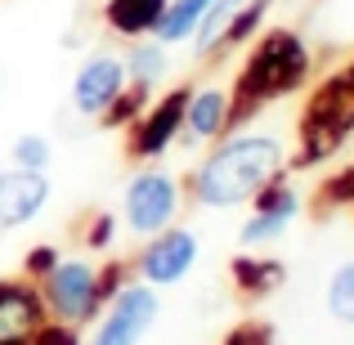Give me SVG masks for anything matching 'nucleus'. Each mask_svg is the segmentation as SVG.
I'll return each instance as SVG.
<instances>
[{"label": "nucleus", "instance_id": "1", "mask_svg": "<svg viewBox=\"0 0 354 345\" xmlns=\"http://www.w3.org/2000/svg\"><path fill=\"white\" fill-rule=\"evenodd\" d=\"M287 175V144L265 130H229L225 139L211 144V153L193 166L189 198L211 211L247 207L269 180Z\"/></svg>", "mask_w": 354, "mask_h": 345}, {"label": "nucleus", "instance_id": "2", "mask_svg": "<svg viewBox=\"0 0 354 345\" xmlns=\"http://www.w3.org/2000/svg\"><path fill=\"white\" fill-rule=\"evenodd\" d=\"M314 54L296 27H265L251 41L247 63L229 86V130H247L274 99H287L310 81Z\"/></svg>", "mask_w": 354, "mask_h": 345}, {"label": "nucleus", "instance_id": "3", "mask_svg": "<svg viewBox=\"0 0 354 345\" xmlns=\"http://www.w3.org/2000/svg\"><path fill=\"white\" fill-rule=\"evenodd\" d=\"M354 135V63L337 68L314 95L305 99L296 121V153L287 157V171H310L341 153V144Z\"/></svg>", "mask_w": 354, "mask_h": 345}, {"label": "nucleus", "instance_id": "4", "mask_svg": "<svg viewBox=\"0 0 354 345\" xmlns=\"http://www.w3.org/2000/svg\"><path fill=\"white\" fill-rule=\"evenodd\" d=\"M184 198H189V189L180 175L162 171V166H144L121 189V229L135 238H153V233L180 225Z\"/></svg>", "mask_w": 354, "mask_h": 345}, {"label": "nucleus", "instance_id": "5", "mask_svg": "<svg viewBox=\"0 0 354 345\" xmlns=\"http://www.w3.org/2000/svg\"><path fill=\"white\" fill-rule=\"evenodd\" d=\"M36 287H41V301L50 310V319H59V323L90 328L104 314V305H99V265L86 256H63Z\"/></svg>", "mask_w": 354, "mask_h": 345}, {"label": "nucleus", "instance_id": "6", "mask_svg": "<svg viewBox=\"0 0 354 345\" xmlns=\"http://www.w3.org/2000/svg\"><path fill=\"white\" fill-rule=\"evenodd\" d=\"M157 314H162V296H157V287L148 283H126L121 287L117 301L104 305V314L95 319V332H90L86 345H139L153 332Z\"/></svg>", "mask_w": 354, "mask_h": 345}, {"label": "nucleus", "instance_id": "7", "mask_svg": "<svg viewBox=\"0 0 354 345\" xmlns=\"http://www.w3.org/2000/svg\"><path fill=\"white\" fill-rule=\"evenodd\" d=\"M189 95H193V86H171L166 95L148 99L144 117L126 130V153L135 157V162H157V157H166L175 144H180Z\"/></svg>", "mask_w": 354, "mask_h": 345}, {"label": "nucleus", "instance_id": "8", "mask_svg": "<svg viewBox=\"0 0 354 345\" xmlns=\"http://www.w3.org/2000/svg\"><path fill=\"white\" fill-rule=\"evenodd\" d=\"M202 256V242L193 229L184 225H171L162 233H153V238H144V247L135 251V278L148 287H175L184 283V278L193 274V265H198Z\"/></svg>", "mask_w": 354, "mask_h": 345}, {"label": "nucleus", "instance_id": "9", "mask_svg": "<svg viewBox=\"0 0 354 345\" xmlns=\"http://www.w3.org/2000/svg\"><path fill=\"white\" fill-rule=\"evenodd\" d=\"M247 207L251 211H247V220H242V229H238V242L247 251H260V247L278 242L296 225V216H301L305 202H301V193H296V184L287 180V175H278V180H269Z\"/></svg>", "mask_w": 354, "mask_h": 345}, {"label": "nucleus", "instance_id": "10", "mask_svg": "<svg viewBox=\"0 0 354 345\" xmlns=\"http://www.w3.org/2000/svg\"><path fill=\"white\" fill-rule=\"evenodd\" d=\"M126 90V63H121V54L113 50H95L81 59L77 77H72V108H77L81 117H95L104 113L108 104Z\"/></svg>", "mask_w": 354, "mask_h": 345}, {"label": "nucleus", "instance_id": "11", "mask_svg": "<svg viewBox=\"0 0 354 345\" xmlns=\"http://www.w3.org/2000/svg\"><path fill=\"white\" fill-rule=\"evenodd\" d=\"M50 207L45 171H0V229H23Z\"/></svg>", "mask_w": 354, "mask_h": 345}, {"label": "nucleus", "instance_id": "12", "mask_svg": "<svg viewBox=\"0 0 354 345\" xmlns=\"http://www.w3.org/2000/svg\"><path fill=\"white\" fill-rule=\"evenodd\" d=\"M50 319L41 301V287L32 278H0V341L5 337H32Z\"/></svg>", "mask_w": 354, "mask_h": 345}, {"label": "nucleus", "instance_id": "13", "mask_svg": "<svg viewBox=\"0 0 354 345\" xmlns=\"http://www.w3.org/2000/svg\"><path fill=\"white\" fill-rule=\"evenodd\" d=\"M229 135V90L225 86H193L184 108V144H216Z\"/></svg>", "mask_w": 354, "mask_h": 345}, {"label": "nucleus", "instance_id": "14", "mask_svg": "<svg viewBox=\"0 0 354 345\" xmlns=\"http://www.w3.org/2000/svg\"><path fill=\"white\" fill-rule=\"evenodd\" d=\"M229 278H234V287L247 301H265V296H274L278 287L287 283V265L274 256H256V251L242 247L234 260H229Z\"/></svg>", "mask_w": 354, "mask_h": 345}, {"label": "nucleus", "instance_id": "15", "mask_svg": "<svg viewBox=\"0 0 354 345\" xmlns=\"http://www.w3.org/2000/svg\"><path fill=\"white\" fill-rule=\"evenodd\" d=\"M166 0H104V27L121 41H139V36H153L157 18H162Z\"/></svg>", "mask_w": 354, "mask_h": 345}, {"label": "nucleus", "instance_id": "16", "mask_svg": "<svg viewBox=\"0 0 354 345\" xmlns=\"http://www.w3.org/2000/svg\"><path fill=\"white\" fill-rule=\"evenodd\" d=\"M121 63H126V81L157 90L166 81V72H171V50H166L157 36H139V41H126Z\"/></svg>", "mask_w": 354, "mask_h": 345}, {"label": "nucleus", "instance_id": "17", "mask_svg": "<svg viewBox=\"0 0 354 345\" xmlns=\"http://www.w3.org/2000/svg\"><path fill=\"white\" fill-rule=\"evenodd\" d=\"M207 9H211V0H166L153 36L166 45V50H175V45H193V36H198Z\"/></svg>", "mask_w": 354, "mask_h": 345}, {"label": "nucleus", "instance_id": "18", "mask_svg": "<svg viewBox=\"0 0 354 345\" xmlns=\"http://www.w3.org/2000/svg\"><path fill=\"white\" fill-rule=\"evenodd\" d=\"M274 5H278V0H247V5L229 18V27H225V36H220V45H216V54H211V59H225V54H234V50H242V45L256 41V36L265 32L269 9H274Z\"/></svg>", "mask_w": 354, "mask_h": 345}, {"label": "nucleus", "instance_id": "19", "mask_svg": "<svg viewBox=\"0 0 354 345\" xmlns=\"http://www.w3.org/2000/svg\"><path fill=\"white\" fill-rule=\"evenodd\" d=\"M148 99H153V90H148V86H135V81H126V90H121L113 104L99 113V126H104V130H130L139 117H144Z\"/></svg>", "mask_w": 354, "mask_h": 345}, {"label": "nucleus", "instance_id": "20", "mask_svg": "<svg viewBox=\"0 0 354 345\" xmlns=\"http://www.w3.org/2000/svg\"><path fill=\"white\" fill-rule=\"evenodd\" d=\"M323 305H328V314L337 323L354 328V260H341V265L332 269L328 287H323Z\"/></svg>", "mask_w": 354, "mask_h": 345}, {"label": "nucleus", "instance_id": "21", "mask_svg": "<svg viewBox=\"0 0 354 345\" xmlns=\"http://www.w3.org/2000/svg\"><path fill=\"white\" fill-rule=\"evenodd\" d=\"M242 5H247V0H211V9H207V18H202L198 36H193V54H198L202 63L216 54V45H220V36H225L229 18H234Z\"/></svg>", "mask_w": 354, "mask_h": 345}, {"label": "nucleus", "instance_id": "22", "mask_svg": "<svg viewBox=\"0 0 354 345\" xmlns=\"http://www.w3.org/2000/svg\"><path fill=\"white\" fill-rule=\"evenodd\" d=\"M50 157H54V144L45 135H18L14 148H9V162L18 171H50Z\"/></svg>", "mask_w": 354, "mask_h": 345}, {"label": "nucleus", "instance_id": "23", "mask_svg": "<svg viewBox=\"0 0 354 345\" xmlns=\"http://www.w3.org/2000/svg\"><path fill=\"white\" fill-rule=\"evenodd\" d=\"M117 229H121V216H113V211H90L81 220V247L86 251H113Z\"/></svg>", "mask_w": 354, "mask_h": 345}, {"label": "nucleus", "instance_id": "24", "mask_svg": "<svg viewBox=\"0 0 354 345\" xmlns=\"http://www.w3.org/2000/svg\"><path fill=\"white\" fill-rule=\"evenodd\" d=\"M126 283H135V265L130 260H104L99 265V305L117 301Z\"/></svg>", "mask_w": 354, "mask_h": 345}, {"label": "nucleus", "instance_id": "25", "mask_svg": "<svg viewBox=\"0 0 354 345\" xmlns=\"http://www.w3.org/2000/svg\"><path fill=\"white\" fill-rule=\"evenodd\" d=\"M319 207L332 211V207H354V166H346V171L328 175L319 189Z\"/></svg>", "mask_w": 354, "mask_h": 345}, {"label": "nucleus", "instance_id": "26", "mask_svg": "<svg viewBox=\"0 0 354 345\" xmlns=\"http://www.w3.org/2000/svg\"><path fill=\"white\" fill-rule=\"evenodd\" d=\"M59 260H63V251L54 247V242H36V247H32V251L23 256V278H32V283H41V278L50 274L54 265H59Z\"/></svg>", "mask_w": 354, "mask_h": 345}, {"label": "nucleus", "instance_id": "27", "mask_svg": "<svg viewBox=\"0 0 354 345\" xmlns=\"http://www.w3.org/2000/svg\"><path fill=\"white\" fill-rule=\"evenodd\" d=\"M32 345H86V337H81V328H72V323L45 319L41 328L32 332Z\"/></svg>", "mask_w": 354, "mask_h": 345}, {"label": "nucleus", "instance_id": "28", "mask_svg": "<svg viewBox=\"0 0 354 345\" xmlns=\"http://www.w3.org/2000/svg\"><path fill=\"white\" fill-rule=\"evenodd\" d=\"M225 345H274V328L260 323V319H247L225 337Z\"/></svg>", "mask_w": 354, "mask_h": 345}]
</instances>
